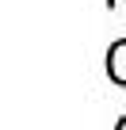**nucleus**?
I'll return each instance as SVG.
<instances>
[{
  "label": "nucleus",
  "instance_id": "nucleus-1",
  "mask_svg": "<svg viewBox=\"0 0 126 130\" xmlns=\"http://www.w3.org/2000/svg\"><path fill=\"white\" fill-rule=\"evenodd\" d=\"M107 77L126 88V38L111 42V50H107Z\"/></svg>",
  "mask_w": 126,
  "mask_h": 130
},
{
  "label": "nucleus",
  "instance_id": "nucleus-2",
  "mask_svg": "<svg viewBox=\"0 0 126 130\" xmlns=\"http://www.w3.org/2000/svg\"><path fill=\"white\" fill-rule=\"evenodd\" d=\"M115 130H126V119H118V126H115Z\"/></svg>",
  "mask_w": 126,
  "mask_h": 130
},
{
  "label": "nucleus",
  "instance_id": "nucleus-3",
  "mask_svg": "<svg viewBox=\"0 0 126 130\" xmlns=\"http://www.w3.org/2000/svg\"><path fill=\"white\" fill-rule=\"evenodd\" d=\"M107 8H115V0H107Z\"/></svg>",
  "mask_w": 126,
  "mask_h": 130
}]
</instances>
